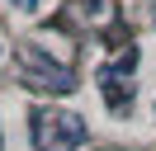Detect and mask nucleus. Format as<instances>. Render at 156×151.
I'll use <instances>...</instances> for the list:
<instances>
[{
  "mask_svg": "<svg viewBox=\"0 0 156 151\" xmlns=\"http://www.w3.org/2000/svg\"><path fill=\"white\" fill-rule=\"evenodd\" d=\"M24 80L38 85V90H57V94H71V90H76L71 71H66V66H57V61H48L38 47H29V52H24Z\"/></svg>",
  "mask_w": 156,
  "mask_h": 151,
  "instance_id": "2",
  "label": "nucleus"
},
{
  "mask_svg": "<svg viewBox=\"0 0 156 151\" xmlns=\"http://www.w3.org/2000/svg\"><path fill=\"white\" fill-rule=\"evenodd\" d=\"M123 66H99V90H104V99H109V109H128V99H133V90L123 85Z\"/></svg>",
  "mask_w": 156,
  "mask_h": 151,
  "instance_id": "3",
  "label": "nucleus"
},
{
  "mask_svg": "<svg viewBox=\"0 0 156 151\" xmlns=\"http://www.w3.org/2000/svg\"><path fill=\"white\" fill-rule=\"evenodd\" d=\"M14 5H19L24 14H29V9H38V0H14Z\"/></svg>",
  "mask_w": 156,
  "mask_h": 151,
  "instance_id": "4",
  "label": "nucleus"
},
{
  "mask_svg": "<svg viewBox=\"0 0 156 151\" xmlns=\"http://www.w3.org/2000/svg\"><path fill=\"white\" fill-rule=\"evenodd\" d=\"M33 142H38V151H76L85 142V118L80 113L38 109L33 113Z\"/></svg>",
  "mask_w": 156,
  "mask_h": 151,
  "instance_id": "1",
  "label": "nucleus"
}]
</instances>
